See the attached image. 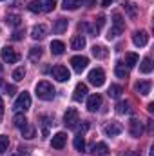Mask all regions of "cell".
Masks as SVG:
<instances>
[{
    "label": "cell",
    "mask_w": 154,
    "mask_h": 156,
    "mask_svg": "<svg viewBox=\"0 0 154 156\" xmlns=\"http://www.w3.org/2000/svg\"><path fill=\"white\" fill-rule=\"evenodd\" d=\"M35 93H37V96L40 100H45V102L54 98V87L47 80H40L37 83V87H35Z\"/></svg>",
    "instance_id": "6da1fadb"
},
{
    "label": "cell",
    "mask_w": 154,
    "mask_h": 156,
    "mask_svg": "<svg viewBox=\"0 0 154 156\" xmlns=\"http://www.w3.org/2000/svg\"><path fill=\"white\" fill-rule=\"evenodd\" d=\"M123 29H125V22H123L121 15H120V13H114V15H113V29L109 31L107 38L113 40V38H116V37H120V35L123 33Z\"/></svg>",
    "instance_id": "7a4b0ae2"
},
{
    "label": "cell",
    "mask_w": 154,
    "mask_h": 156,
    "mask_svg": "<svg viewBox=\"0 0 154 156\" xmlns=\"http://www.w3.org/2000/svg\"><path fill=\"white\" fill-rule=\"evenodd\" d=\"M31 107V96H29V93H20V96L16 98V102H15V105H13V109L15 111H18V113H26L27 109Z\"/></svg>",
    "instance_id": "3957f363"
},
{
    "label": "cell",
    "mask_w": 154,
    "mask_h": 156,
    "mask_svg": "<svg viewBox=\"0 0 154 156\" xmlns=\"http://www.w3.org/2000/svg\"><path fill=\"white\" fill-rule=\"evenodd\" d=\"M78 122H80L78 111L75 107H69V109L65 111V115H64V123H65V127H67V129H75L78 125Z\"/></svg>",
    "instance_id": "277c9868"
},
{
    "label": "cell",
    "mask_w": 154,
    "mask_h": 156,
    "mask_svg": "<svg viewBox=\"0 0 154 156\" xmlns=\"http://www.w3.org/2000/svg\"><path fill=\"white\" fill-rule=\"evenodd\" d=\"M87 78H89V83H93L94 87H102V85L105 83V73H103V69H100V67L93 69Z\"/></svg>",
    "instance_id": "5b68a950"
},
{
    "label": "cell",
    "mask_w": 154,
    "mask_h": 156,
    "mask_svg": "<svg viewBox=\"0 0 154 156\" xmlns=\"http://www.w3.org/2000/svg\"><path fill=\"white\" fill-rule=\"evenodd\" d=\"M51 75H53V78H56L58 82H67L69 78H71V73H69V69L65 67V66H54L53 69H51Z\"/></svg>",
    "instance_id": "8992f818"
},
{
    "label": "cell",
    "mask_w": 154,
    "mask_h": 156,
    "mask_svg": "<svg viewBox=\"0 0 154 156\" xmlns=\"http://www.w3.org/2000/svg\"><path fill=\"white\" fill-rule=\"evenodd\" d=\"M2 60H4V62H7V64H16V62L20 60V55H18L13 47L5 45V47L2 49Z\"/></svg>",
    "instance_id": "52a82bcc"
},
{
    "label": "cell",
    "mask_w": 154,
    "mask_h": 156,
    "mask_svg": "<svg viewBox=\"0 0 154 156\" xmlns=\"http://www.w3.org/2000/svg\"><path fill=\"white\" fill-rule=\"evenodd\" d=\"M100 107H102V96H100L98 93L91 94V96L87 98V109H89L91 113H96Z\"/></svg>",
    "instance_id": "ba28073f"
},
{
    "label": "cell",
    "mask_w": 154,
    "mask_h": 156,
    "mask_svg": "<svg viewBox=\"0 0 154 156\" xmlns=\"http://www.w3.org/2000/svg\"><path fill=\"white\" fill-rule=\"evenodd\" d=\"M129 133H131V136L140 138V136L143 134V125H142V122L136 120V118H132V120L129 122Z\"/></svg>",
    "instance_id": "9c48e42d"
},
{
    "label": "cell",
    "mask_w": 154,
    "mask_h": 156,
    "mask_svg": "<svg viewBox=\"0 0 154 156\" xmlns=\"http://www.w3.org/2000/svg\"><path fill=\"white\" fill-rule=\"evenodd\" d=\"M121 131H123V125H121L120 122H109V123L103 127V133H105L107 136H118Z\"/></svg>",
    "instance_id": "30bf717a"
},
{
    "label": "cell",
    "mask_w": 154,
    "mask_h": 156,
    "mask_svg": "<svg viewBox=\"0 0 154 156\" xmlns=\"http://www.w3.org/2000/svg\"><path fill=\"white\" fill-rule=\"evenodd\" d=\"M87 64H89L87 56H73V58H71V66H73V69H75L76 73H82V71H85Z\"/></svg>",
    "instance_id": "8fae6325"
},
{
    "label": "cell",
    "mask_w": 154,
    "mask_h": 156,
    "mask_svg": "<svg viewBox=\"0 0 154 156\" xmlns=\"http://www.w3.org/2000/svg\"><path fill=\"white\" fill-rule=\"evenodd\" d=\"M65 142H67V134H65V133H56V134L53 136V140H51V147L60 151V149L65 147Z\"/></svg>",
    "instance_id": "7c38bea8"
},
{
    "label": "cell",
    "mask_w": 154,
    "mask_h": 156,
    "mask_svg": "<svg viewBox=\"0 0 154 156\" xmlns=\"http://www.w3.org/2000/svg\"><path fill=\"white\" fill-rule=\"evenodd\" d=\"M147 42H149L147 31H136V33L132 35V44H134L136 47H143V45H147Z\"/></svg>",
    "instance_id": "4fadbf2b"
},
{
    "label": "cell",
    "mask_w": 154,
    "mask_h": 156,
    "mask_svg": "<svg viewBox=\"0 0 154 156\" xmlns=\"http://www.w3.org/2000/svg\"><path fill=\"white\" fill-rule=\"evenodd\" d=\"M151 87H152V83H151V82H147V80L136 82V85H134L136 93H138V94H142V96H147V94L151 93Z\"/></svg>",
    "instance_id": "5bb4252c"
},
{
    "label": "cell",
    "mask_w": 154,
    "mask_h": 156,
    "mask_svg": "<svg viewBox=\"0 0 154 156\" xmlns=\"http://www.w3.org/2000/svg\"><path fill=\"white\" fill-rule=\"evenodd\" d=\"M87 93H89V91H87V85L80 82V83H76V87H75V94H73V98H75L76 102H82V100L87 96Z\"/></svg>",
    "instance_id": "9a60e30c"
},
{
    "label": "cell",
    "mask_w": 154,
    "mask_h": 156,
    "mask_svg": "<svg viewBox=\"0 0 154 156\" xmlns=\"http://www.w3.org/2000/svg\"><path fill=\"white\" fill-rule=\"evenodd\" d=\"M47 26H44V24H40V26H35L33 27V31H31V37H33V40H42L45 38V35H47Z\"/></svg>",
    "instance_id": "2e32d148"
},
{
    "label": "cell",
    "mask_w": 154,
    "mask_h": 156,
    "mask_svg": "<svg viewBox=\"0 0 154 156\" xmlns=\"http://www.w3.org/2000/svg\"><path fill=\"white\" fill-rule=\"evenodd\" d=\"M40 127H42V134L44 136H49V127H51V116H47V115H40Z\"/></svg>",
    "instance_id": "e0dca14e"
},
{
    "label": "cell",
    "mask_w": 154,
    "mask_h": 156,
    "mask_svg": "<svg viewBox=\"0 0 154 156\" xmlns=\"http://www.w3.org/2000/svg\"><path fill=\"white\" fill-rule=\"evenodd\" d=\"M67 26H69V22H67L65 18H58V20H56V24L53 26V33L62 35V33H65V31H67Z\"/></svg>",
    "instance_id": "ac0fdd59"
},
{
    "label": "cell",
    "mask_w": 154,
    "mask_h": 156,
    "mask_svg": "<svg viewBox=\"0 0 154 156\" xmlns=\"http://www.w3.org/2000/svg\"><path fill=\"white\" fill-rule=\"evenodd\" d=\"M91 153H93V154H98V156H105L109 153V147H107V144L100 142V144H94V145L91 147Z\"/></svg>",
    "instance_id": "d6986e66"
},
{
    "label": "cell",
    "mask_w": 154,
    "mask_h": 156,
    "mask_svg": "<svg viewBox=\"0 0 154 156\" xmlns=\"http://www.w3.org/2000/svg\"><path fill=\"white\" fill-rule=\"evenodd\" d=\"M64 51H65V44L62 42V40H53L51 42V53L53 55H64Z\"/></svg>",
    "instance_id": "ffe728a7"
},
{
    "label": "cell",
    "mask_w": 154,
    "mask_h": 156,
    "mask_svg": "<svg viewBox=\"0 0 154 156\" xmlns=\"http://www.w3.org/2000/svg\"><path fill=\"white\" fill-rule=\"evenodd\" d=\"M83 47H85V38H83L82 35H76V37L71 38V49L80 51V49H83Z\"/></svg>",
    "instance_id": "44dd1931"
},
{
    "label": "cell",
    "mask_w": 154,
    "mask_h": 156,
    "mask_svg": "<svg viewBox=\"0 0 154 156\" xmlns=\"http://www.w3.org/2000/svg\"><path fill=\"white\" fill-rule=\"evenodd\" d=\"M5 24L11 27H20L22 26V16L20 15H7L5 16Z\"/></svg>",
    "instance_id": "7402d4cb"
},
{
    "label": "cell",
    "mask_w": 154,
    "mask_h": 156,
    "mask_svg": "<svg viewBox=\"0 0 154 156\" xmlns=\"http://www.w3.org/2000/svg\"><path fill=\"white\" fill-rule=\"evenodd\" d=\"M116 113H118V115H131V113H132L131 104H129V102H118V104H116Z\"/></svg>",
    "instance_id": "603a6c76"
},
{
    "label": "cell",
    "mask_w": 154,
    "mask_h": 156,
    "mask_svg": "<svg viewBox=\"0 0 154 156\" xmlns=\"http://www.w3.org/2000/svg\"><path fill=\"white\" fill-rule=\"evenodd\" d=\"M114 73L118 78H129V69L125 67V64H121V62H118L114 67Z\"/></svg>",
    "instance_id": "cb8c5ba5"
},
{
    "label": "cell",
    "mask_w": 154,
    "mask_h": 156,
    "mask_svg": "<svg viewBox=\"0 0 154 156\" xmlns=\"http://www.w3.org/2000/svg\"><path fill=\"white\" fill-rule=\"evenodd\" d=\"M82 4H83V0H64V5H62V7H64L65 11H67V9H69V11H75V9H78V7L82 5Z\"/></svg>",
    "instance_id": "d4e9b609"
},
{
    "label": "cell",
    "mask_w": 154,
    "mask_h": 156,
    "mask_svg": "<svg viewBox=\"0 0 154 156\" xmlns=\"http://www.w3.org/2000/svg\"><path fill=\"white\" fill-rule=\"evenodd\" d=\"M140 71H142L143 75H149V73L152 71V60H151L149 56H145V58L142 60V66H140Z\"/></svg>",
    "instance_id": "484cf974"
},
{
    "label": "cell",
    "mask_w": 154,
    "mask_h": 156,
    "mask_svg": "<svg viewBox=\"0 0 154 156\" xmlns=\"http://www.w3.org/2000/svg\"><path fill=\"white\" fill-rule=\"evenodd\" d=\"M121 93H123V87H121V85H118V83H113V85L109 87V91H107V94H109L111 98H120V96H121Z\"/></svg>",
    "instance_id": "4316f807"
},
{
    "label": "cell",
    "mask_w": 154,
    "mask_h": 156,
    "mask_svg": "<svg viewBox=\"0 0 154 156\" xmlns=\"http://www.w3.org/2000/svg\"><path fill=\"white\" fill-rule=\"evenodd\" d=\"M123 9H125V13H127L131 18H136L138 9H136V5H134L132 2H123Z\"/></svg>",
    "instance_id": "83f0119b"
},
{
    "label": "cell",
    "mask_w": 154,
    "mask_h": 156,
    "mask_svg": "<svg viewBox=\"0 0 154 156\" xmlns=\"http://www.w3.org/2000/svg\"><path fill=\"white\" fill-rule=\"evenodd\" d=\"M138 62H140V56H138L136 53H127V55H125V64H127V67H134Z\"/></svg>",
    "instance_id": "f1b7e54d"
},
{
    "label": "cell",
    "mask_w": 154,
    "mask_h": 156,
    "mask_svg": "<svg viewBox=\"0 0 154 156\" xmlns=\"http://www.w3.org/2000/svg\"><path fill=\"white\" fill-rule=\"evenodd\" d=\"M42 58V49L40 47H31L29 49V60L33 64H38V60Z\"/></svg>",
    "instance_id": "f546056e"
},
{
    "label": "cell",
    "mask_w": 154,
    "mask_h": 156,
    "mask_svg": "<svg viewBox=\"0 0 154 156\" xmlns=\"http://www.w3.org/2000/svg\"><path fill=\"white\" fill-rule=\"evenodd\" d=\"M91 51H93V55H94L96 58H100V60L107 56V49H105L103 45H93V49H91Z\"/></svg>",
    "instance_id": "4dcf8cb0"
},
{
    "label": "cell",
    "mask_w": 154,
    "mask_h": 156,
    "mask_svg": "<svg viewBox=\"0 0 154 156\" xmlns=\"http://www.w3.org/2000/svg\"><path fill=\"white\" fill-rule=\"evenodd\" d=\"M13 123H15V127L22 129V127H26V125H27V118L24 116V115H15V118H13Z\"/></svg>",
    "instance_id": "1f68e13d"
},
{
    "label": "cell",
    "mask_w": 154,
    "mask_h": 156,
    "mask_svg": "<svg viewBox=\"0 0 154 156\" xmlns=\"http://www.w3.org/2000/svg\"><path fill=\"white\" fill-rule=\"evenodd\" d=\"M73 145H75V149H76V151H80V153L85 149V140H83V134H78V136H75Z\"/></svg>",
    "instance_id": "d6a6232c"
},
{
    "label": "cell",
    "mask_w": 154,
    "mask_h": 156,
    "mask_svg": "<svg viewBox=\"0 0 154 156\" xmlns=\"http://www.w3.org/2000/svg\"><path fill=\"white\" fill-rule=\"evenodd\" d=\"M22 136L27 138V140L35 138V127H33V125H26V127H22Z\"/></svg>",
    "instance_id": "836d02e7"
},
{
    "label": "cell",
    "mask_w": 154,
    "mask_h": 156,
    "mask_svg": "<svg viewBox=\"0 0 154 156\" xmlns=\"http://www.w3.org/2000/svg\"><path fill=\"white\" fill-rule=\"evenodd\" d=\"M27 9H29L31 13H40V11H42V2H40V0H31L29 5H27Z\"/></svg>",
    "instance_id": "e575fe53"
},
{
    "label": "cell",
    "mask_w": 154,
    "mask_h": 156,
    "mask_svg": "<svg viewBox=\"0 0 154 156\" xmlns=\"http://www.w3.org/2000/svg\"><path fill=\"white\" fill-rule=\"evenodd\" d=\"M24 76H26V69H24V67H16V69L13 71V80H15V82L24 80Z\"/></svg>",
    "instance_id": "d590c367"
},
{
    "label": "cell",
    "mask_w": 154,
    "mask_h": 156,
    "mask_svg": "<svg viewBox=\"0 0 154 156\" xmlns=\"http://www.w3.org/2000/svg\"><path fill=\"white\" fill-rule=\"evenodd\" d=\"M103 24H105V16H103V15H98V16L94 18V29L100 33V29L103 27Z\"/></svg>",
    "instance_id": "8d00e7d4"
},
{
    "label": "cell",
    "mask_w": 154,
    "mask_h": 156,
    "mask_svg": "<svg viewBox=\"0 0 154 156\" xmlns=\"http://www.w3.org/2000/svg\"><path fill=\"white\" fill-rule=\"evenodd\" d=\"M54 7H56V0H45V2L42 4V11H47V13L53 11Z\"/></svg>",
    "instance_id": "74e56055"
},
{
    "label": "cell",
    "mask_w": 154,
    "mask_h": 156,
    "mask_svg": "<svg viewBox=\"0 0 154 156\" xmlns=\"http://www.w3.org/2000/svg\"><path fill=\"white\" fill-rule=\"evenodd\" d=\"M9 147V136H0V154H4Z\"/></svg>",
    "instance_id": "f35d334b"
},
{
    "label": "cell",
    "mask_w": 154,
    "mask_h": 156,
    "mask_svg": "<svg viewBox=\"0 0 154 156\" xmlns=\"http://www.w3.org/2000/svg\"><path fill=\"white\" fill-rule=\"evenodd\" d=\"M75 129H78V134H83L85 131H89V122H83L82 125H76Z\"/></svg>",
    "instance_id": "ab89813d"
},
{
    "label": "cell",
    "mask_w": 154,
    "mask_h": 156,
    "mask_svg": "<svg viewBox=\"0 0 154 156\" xmlns=\"http://www.w3.org/2000/svg\"><path fill=\"white\" fill-rule=\"evenodd\" d=\"M22 37H24V31H22V29H18V31L13 33V40H20Z\"/></svg>",
    "instance_id": "60d3db41"
},
{
    "label": "cell",
    "mask_w": 154,
    "mask_h": 156,
    "mask_svg": "<svg viewBox=\"0 0 154 156\" xmlns=\"http://www.w3.org/2000/svg\"><path fill=\"white\" fill-rule=\"evenodd\" d=\"M15 91H16V89H15V85H5V93H7L9 96H13V94H15Z\"/></svg>",
    "instance_id": "b9f144b4"
},
{
    "label": "cell",
    "mask_w": 154,
    "mask_h": 156,
    "mask_svg": "<svg viewBox=\"0 0 154 156\" xmlns=\"http://www.w3.org/2000/svg\"><path fill=\"white\" fill-rule=\"evenodd\" d=\"M121 156H140V153H136V151H125Z\"/></svg>",
    "instance_id": "7bdbcfd3"
},
{
    "label": "cell",
    "mask_w": 154,
    "mask_h": 156,
    "mask_svg": "<svg viewBox=\"0 0 154 156\" xmlns=\"http://www.w3.org/2000/svg\"><path fill=\"white\" fill-rule=\"evenodd\" d=\"M4 118V102H2V96H0V120Z\"/></svg>",
    "instance_id": "ee69618b"
},
{
    "label": "cell",
    "mask_w": 154,
    "mask_h": 156,
    "mask_svg": "<svg viewBox=\"0 0 154 156\" xmlns=\"http://www.w3.org/2000/svg\"><path fill=\"white\" fill-rule=\"evenodd\" d=\"M83 2H85V5H87V7H93V5L96 4V0H83Z\"/></svg>",
    "instance_id": "f6af8a7d"
},
{
    "label": "cell",
    "mask_w": 154,
    "mask_h": 156,
    "mask_svg": "<svg viewBox=\"0 0 154 156\" xmlns=\"http://www.w3.org/2000/svg\"><path fill=\"white\" fill-rule=\"evenodd\" d=\"M111 4H113V0H102V5H103V7H109Z\"/></svg>",
    "instance_id": "bcb514c9"
},
{
    "label": "cell",
    "mask_w": 154,
    "mask_h": 156,
    "mask_svg": "<svg viewBox=\"0 0 154 156\" xmlns=\"http://www.w3.org/2000/svg\"><path fill=\"white\" fill-rule=\"evenodd\" d=\"M147 109H149V113H154V104H152V102L147 105Z\"/></svg>",
    "instance_id": "7dc6e473"
},
{
    "label": "cell",
    "mask_w": 154,
    "mask_h": 156,
    "mask_svg": "<svg viewBox=\"0 0 154 156\" xmlns=\"http://www.w3.org/2000/svg\"><path fill=\"white\" fill-rule=\"evenodd\" d=\"M13 156H24V153H16V154H13Z\"/></svg>",
    "instance_id": "c3c4849f"
},
{
    "label": "cell",
    "mask_w": 154,
    "mask_h": 156,
    "mask_svg": "<svg viewBox=\"0 0 154 156\" xmlns=\"http://www.w3.org/2000/svg\"><path fill=\"white\" fill-rule=\"evenodd\" d=\"M2 71H4V67H2V64H0V73H2Z\"/></svg>",
    "instance_id": "681fc988"
}]
</instances>
